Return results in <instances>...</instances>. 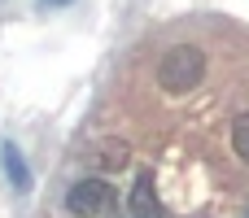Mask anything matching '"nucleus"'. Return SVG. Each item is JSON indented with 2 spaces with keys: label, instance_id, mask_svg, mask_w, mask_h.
<instances>
[{
  "label": "nucleus",
  "instance_id": "obj_3",
  "mask_svg": "<svg viewBox=\"0 0 249 218\" xmlns=\"http://www.w3.org/2000/svg\"><path fill=\"white\" fill-rule=\"evenodd\" d=\"M131 218H166L158 192H153V175H140L136 179V188H131Z\"/></svg>",
  "mask_w": 249,
  "mask_h": 218
},
{
  "label": "nucleus",
  "instance_id": "obj_1",
  "mask_svg": "<svg viewBox=\"0 0 249 218\" xmlns=\"http://www.w3.org/2000/svg\"><path fill=\"white\" fill-rule=\"evenodd\" d=\"M201 74H206V57H201L193 44L171 48V52L162 57V66H158V79H162L166 92H188V87L201 83Z\"/></svg>",
  "mask_w": 249,
  "mask_h": 218
},
{
  "label": "nucleus",
  "instance_id": "obj_6",
  "mask_svg": "<svg viewBox=\"0 0 249 218\" xmlns=\"http://www.w3.org/2000/svg\"><path fill=\"white\" fill-rule=\"evenodd\" d=\"M48 4H70V0H48Z\"/></svg>",
  "mask_w": 249,
  "mask_h": 218
},
{
  "label": "nucleus",
  "instance_id": "obj_2",
  "mask_svg": "<svg viewBox=\"0 0 249 218\" xmlns=\"http://www.w3.org/2000/svg\"><path fill=\"white\" fill-rule=\"evenodd\" d=\"M114 205H118V197H114V188L105 179H79L66 192V210L74 218H101V214H109Z\"/></svg>",
  "mask_w": 249,
  "mask_h": 218
},
{
  "label": "nucleus",
  "instance_id": "obj_5",
  "mask_svg": "<svg viewBox=\"0 0 249 218\" xmlns=\"http://www.w3.org/2000/svg\"><path fill=\"white\" fill-rule=\"evenodd\" d=\"M232 149L241 153V162H249V114H241L232 122Z\"/></svg>",
  "mask_w": 249,
  "mask_h": 218
},
{
  "label": "nucleus",
  "instance_id": "obj_4",
  "mask_svg": "<svg viewBox=\"0 0 249 218\" xmlns=\"http://www.w3.org/2000/svg\"><path fill=\"white\" fill-rule=\"evenodd\" d=\"M0 162H4V175L13 179V188H18V192H31V170H26L18 144H0Z\"/></svg>",
  "mask_w": 249,
  "mask_h": 218
}]
</instances>
